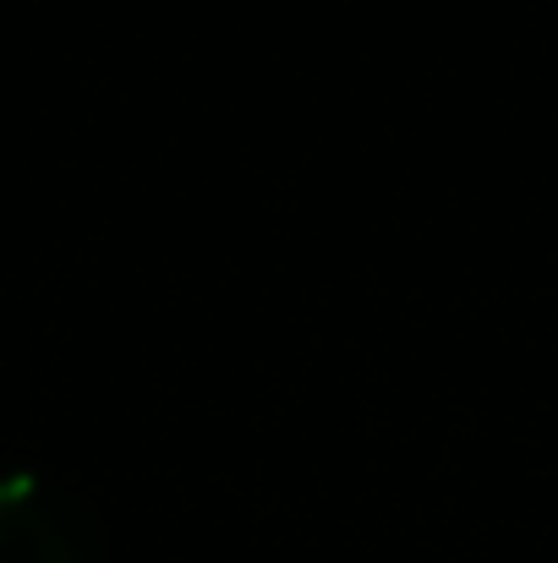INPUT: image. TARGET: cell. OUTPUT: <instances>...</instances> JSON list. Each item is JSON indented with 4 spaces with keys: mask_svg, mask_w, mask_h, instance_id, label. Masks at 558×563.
Here are the masks:
<instances>
[{
    "mask_svg": "<svg viewBox=\"0 0 558 563\" xmlns=\"http://www.w3.org/2000/svg\"><path fill=\"white\" fill-rule=\"evenodd\" d=\"M0 563H99V531L72 493L17 471L0 476Z\"/></svg>",
    "mask_w": 558,
    "mask_h": 563,
    "instance_id": "cell-1",
    "label": "cell"
}]
</instances>
